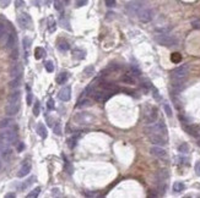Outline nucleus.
I'll use <instances>...</instances> for the list:
<instances>
[{"instance_id": "58", "label": "nucleus", "mask_w": 200, "mask_h": 198, "mask_svg": "<svg viewBox=\"0 0 200 198\" xmlns=\"http://www.w3.org/2000/svg\"><path fill=\"white\" fill-rule=\"evenodd\" d=\"M198 146H199V147H200V136H199V137H198Z\"/></svg>"}, {"instance_id": "33", "label": "nucleus", "mask_w": 200, "mask_h": 198, "mask_svg": "<svg viewBox=\"0 0 200 198\" xmlns=\"http://www.w3.org/2000/svg\"><path fill=\"white\" fill-rule=\"evenodd\" d=\"M39 192H41V187H36V188H34L33 191H31L29 195H27V197H29V198H36V197H38Z\"/></svg>"}, {"instance_id": "25", "label": "nucleus", "mask_w": 200, "mask_h": 198, "mask_svg": "<svg viewBox=\"0 0 200 198\" xmlns=\"http://www.w3.org/2000/svg\"><path fill=\"white\" fill-rule=\"evenodd\" d=\"M45 55V50L41 48V47H38V48H36V50H34V57L37 59V60H39V59H42L43 57Z\"/></svg>"}, {"instance_id": "30", "label": "nucleus", "mask_w": 200, "mask_h": 198, "mask_svg": "<svg viewBox=\"0 0 200 198\" xmlns=\"http://www.w3.org/2000/svg\"><path fill=\"white\" fill-rule=\"evenodd\" d=\"M129 75H131L133 77H139V76L141 75V72H140V70H139L136 66H134V65H133V66L130 67V72H129Z\"/></svg>"}, {"instance_id": "19", "label": "nucleus", "mask_w": 200, "mask_h": 198, "mask_svg": "<svg viewBox=\"0 0 200 198\" xmlns=\"http://www.w3.org/2000/svg\"><path fill=\"white\" fill-rule=\"evenodd\" d=\"M15 43H16V37H15L14 33H10L8 36V38H6V44L5 45H6L8 49H14Z\"/></svg>"}, {"instance_id": "3", "label": "nucleus", "mask_w": 200, "mask_h": 198, "mask_svg": "<svg viewBox=\"0 0 200 198\" xmlns=\"http://www.w3.org/2000/svg\"><path fill=\"white\" fill-rule=\"evenodd\" d=\"M155 41L163 47H174L178 44V41L172 36H168L167 33H157L155 36Z\"/></svg>"}, {"instance_id": "43", "label": "nucleus", "mask_w": 200, "mask_h": 198, "mask_svg": "<svg viewBox=\"0 0 200 198\" xmlns=\"http://www.w3.org/2000/svg\"><path fill=\"white\" fill-rule=\"evenodd\" d=\"M54 7H55V10H58V11H61V10H63V5H61L60 0H54Z\"/></svg>"}, {"instance_id": "40", "label": "nucleus", "mask_w": 200, "mask_h": 198, "mask_svg": "<svg viewBox=\"0 0 200 198\" xmlns=\"http://www.w3.org/2000/svg\"><path fill=\"white\" fill-rule=\"evenodd\" d=\"M5 34H6V27L4 23H0V39L4 38Z\"/></svg>"}, {"instance_id": "11", "label": "nucleus", "mask_w": 200, "mask_h": 198, "mask_svg": "<svg viewBox=\"0 0 200 198\" xmlns=\"http://www.w3.org/2000/svg\"><path fill=\"white\" fill-rule=\"evenodd\" d=\"M58 97H59L60 100H63V101H68V100H70V98H71V88H70L69 86L63 87V88L60 89V92H59Z\"/></svg>"}, {"instance_id": "37", "label": "nucleus", "mask_w": 200, "mask_h": 198, "mask_svg": "<svg viewBox=\"0 0 200 198\" xmlns=\"http://www.w3.org/2000/svg\"><path fill=\"white\" fill-rule=\"evenodd\" d=\"M90 104H91V101H90L88 99H84V100H80V101H79V104H77V108L87 106V105H90Z\"/></svg>"}, {"instance_id": "21", "label": "nucleus", "mask_w": 200, "mask_h": 198, "mask_svg": "<svg viewBox=\"0 0 200 198\" xmlns=\"http://www.w3.org/2000/svg\"><path fill=\"white\" fill-rule=\"evenodd\" d=\"M68 78H69V75H68V72H60L59 75L57 76V83L59 85H63V83H65L66 81H68Z\"/></svg>"}, {"instance_id": "20", "label": "nucleus", "mask_w": 200, "mask_h": 198, "mask_svg": "<svg viewBox=\"0 0 200 198\" xmlns=\"http://www.w3.org/2000/svg\"><path fill=\"white\" fill-rule=\"evenodd\" d=\"M11 156V149L9 147H6V144H3V147H0V158H9Z\"/></svg>"}, {"instance_id": "22", "label": "nucleus", "mask_w": 200, "mask_h": 198, "mask_svg": "<svg viewBox=\"0 0 200 198\" xmlns=\"http://www.w3.org/2000/svg\"><path fill=\"white\" fill-rule=\"evenodd\" d=\"M14 124V120L13 119H3L0 120V128H9L11 125Z\"/></svg>"}, {"instance_id": "26", "label": "nucleus", "mask_w": 200, "mask_h": 198, "mask_svg": "<svg viewBox=\"0 0 200 198\" xmlns=\"http://www.w3.org/2000/svg\"><path fill=\"white\" fill-rule=\"evenodd\" d=\"M20 85H21V76H18V77H14V80L9 83V86H10V88H13V89H15V88H18L20 87Z\"/></svg>"}, {"instance_id": "60", "label": "nucleus", "mask_w": 200, "mask_h": 198, "mask_svg": "<svg viewBox=\"0 0 200 198\" xmlns=\"http://www.w3.org/2000/svg\"><path fill=\"white\" fill-rule=\"evenodd\" d=\"M65 1H69V0H65Z\"/></svg>"}, {"instance_id": "23", "label": "nucleus", "mask_w": 200, "mask_h": 198, "mask_svg": "<svg viewBox=\"0 0 200 198\" xmlns=\"http://www.w3.org/2000/svg\"><path fill=\"white\" fill-rule=\"evenodd\" d=\"M120 81L122 82H124V83H128V85H134L135 83V78L131 76V75H124V76H122V78H120Z\"/></svg>"}, {"instance_id": "49", "label": "nucleus", "mask_w": 200, "mask_h": 198, "mask_svg": "<svg viewBox=\"0 0 200 198\" xmlns=\"http://www.w3.org/2000/svg\"><path fill=\"white\" fill-rule=\"evenodd\" d=\"M152 93H154V97H155V99H157V100H160L161 99V97H160V94H158L157 89L156 88H152Z\"/></svg>"}, {"instance_id": "38", "label": "nucleus", "mask_w": 200, "mask_h": 198, "mask_svg": "<svg viewBox=\"0 0 200 198\" xmlns=\"http://www.w3.org/2000/svg\"><path fill=\"white\" fill-rule=\"evenodd\" d=\"M33 115H34V116H38V115H39V101H38V100L36 101V104H34V106H33Z\"/></svg>"}, {"instance_id": "8", "label": "nucleus", "mask_w": 200, "mask_h": 198, "mask_svg": "<svg viewBox=\"0 0 200 198\" xmlns=\"http://www.w3.org/2000/svg\"><path fill=\"white\" fill-rule=\"evenodd\" d=\"M147 137H149L150 142L154 143L155 146H165V144H167V141H168L167 137H163L161 135H155V133L147 135Z\"/></svg>"}, {"instance_id": "34", "label": "nucleus", "mask_w": 200, "mask_h": 198, "mask_svg": "<svg viewBox=\"0 0 200 198\" xmlns=\"http://www.w3.org/2000/svg\"><path fill=\"white\" fill-rule=\"evenodd\" d=\"M178 151H179V153L186 154V153H188V151H189V146H188L187 143H183V144H181V146L178 147Z\"/></svg>"}, {"instance_id": "59", "label": "nucleus", "mask_w": 200, "mask_h": 198, "mask_svg": "<svg viewBox=\"0 0 200 198\" xmlns=\"http://www.w3.org/2000/svg\"><path fill=\"white\" fill-rule=\"evenodd\" d=\"M45 1H47V4H49V1H50V0H45Z\"/></svg>"}, {"instance_id": "27", "label": "nucleus", "mask_w": 200, "mask_h": 198, "mask_svg": "<svg viewBox=\"0 0 200 198\" xmlns=\"http://www.w3.org/2000/svg\"><path fill=\"white\" fill-rule=\"evenodd\" d=\"M72 55L75 59H79V60H81V59H84L86 55V53L84 50H81V49H75L74 52H72Z\"/></svg>"}, {"instance_id": "31", "label": "nucleus", "mask_w": 200, "mask_h": 198, "mask_svg": "<svg viewBox=\"0 0 200 198\" xmlns=\"http://www.w3.org/2000/svg\"><path fill=\"white\" fill-rule=\"evenodd\" d=\"M34 180H36V177H34V176H31L27 181H25L24 184L21 185V187H20V188H21V190H25V188H27L29 186H31V185L33 184V181H34Z\"/></svg>"}, {"instance_id": "52", "label": "nucleus", "mask_w": 200, "mask_h": 198, "mask_svg": "<svg viewBox=\"0 0 200 198\" xmlns=\"http://www.w3.org/2000/svg\"><path fill=\"white\" fill-rule=\"evenodd\" d=\"M25 149V144L24 143H18V146H17V152H22Z\"/></svg>"}, {"instance_id": "54", "label": "nucleus", "mask_w": 200, "mask_h": 198, "mask_svg": "<svg viewBox=\"0 0 200 198\" xmlns=\"http://www.w3.org/2000/svg\"><path fill=\"white\" fill-rule=\"evenodd\" d=\"M195 172H197V174L200 176V161L195 164Z\"/></svg>"}, {"instance_id": "39", "label": "nucleus", "mask_w": 200, "mask_h": 198, "mask_svg": "<svg viewBox=\"0 0 200 198\" xmlns=\"http://www.w3.org/2000/svg\"><path fill=\"white\" fill-rule=\"evenodd\" d=\"M53 130H54V133H55V135H58V136H60V135H61V126H60V124H59V122L55 124V126L53 127Z\"/></svg>"}, {"instance_id": "57", "label": "nucleus", "mask_w": 200, "mask_h": 198, "mask_svg": "<svg viewBox=\"0 0 200 198\" xmlns=\"http://www.w3.org/2000/svg\"><path fill=\"white\" fill-rule=\"evenodd\" d=\"M5 197L6 198H14V197H16V195H15V193H8Z\"/></svg>"}, {"instance_id": "15", "label": "nucleus", "mask_w": 200, "mask_h": 198, "mask_svg": "<svg viewBox=\"0 0 200 198\" xmlns=\"http://www.w3.org/2000/svg\"><path fill=\"white\" fill-rule=\"evenodd\" d=\"M20 98H21V92L20 91H14L9 94L8 97V101L9 103H18L20 101Z\"/></svg>"}, {"instance_id": "17", "label": "nucleus", "mask_w": 200, "mask_h": 198, "mask_svg": "<svg viewBox=\"0 0 200 198\" xmlns=\"http://www.w3.org/2000/svg\"><path fill=\"white\" fill-rule=\"evenodd\" d=\"M146 120H147L149 124H152V122H155V121L157 120V109H156V108H151L150 113L147 114Z\"/></svg>"}, {"instance_id": "1", "label": "nucleus", "mask_w": 200, "mask_h": 198, "mask_svg": "<svg viewBox=\"0 0 200 198\" xmlns=\"http://www.w3.org/2000/svg\"><path fill=\"white\" fill-rule=\"evenodd\" d=\"M145 132H146V135H152V133H155V135H161V136H163V137H167V127H166V125L162 122V121H160V122H152L151 125H149L147 127L145 128ZM168 138V137H167Z\"/></svg>"}, {"instance_id": "35", "label": "nucleus", "mask_w": 200, "mask_h": 198, "mask_svg": "<svg viewBox=\"0 0 200 198\" xmlns=\"http://www.w3.org/2000/svg\"><path fill=\"white\" fill-rule=\"evenodd\" d=\"M44 67H45V70L48 71V72H53V71H54V64H53V61H45Z\"/></svg>"}, {"instance_id": "50", "label": "nucleus", "mask_w": 200, "mask_h": 198, "mask_svg": "<svg viewBox=\"0 0 200 198\" xmlns=\"http://www.w3.org/2000/svg\"><path fill=\"white\" fill-rule=\"evenodd\" d=\"M24 4H25V2H24L22 0H16V1H15V6H16V7H21V6H24Z\"/></svg>"}, {"instance_id": "9", "label": "nucleus", "mask_w": 200, "mask_h": 198, "mask_svg": "<svg viewBox=\"0 0 200 198\" xmlns=\"http://www.w3.org/2000/svg\"><path fill=\"white\" fill-rule=\"evenodd\" d=\"M150 153H151V156H156L158 159H166V158H167V152H166L161 146H154V147H151Z\"/></svg>"}, {"instance_id": "4", "label": "nucleus", "mask_w": 200, "mask_h": 198, "mask_svg": "<svg viewBox=\"0 0 200 198\" xmlns=\"http://www.w3.org/2000/svg\"><path fill=\"white\" fill-rule=\"evenodd\" d=\"M189 73V66L182 65L172 71V80H186Z\"/></svg>"}, {"instance_id": "24", "label": "nucleus", "mask_w": 200, "mask_h": 198, "mask_svg": "<svg viewBox=\"0 0 200 198\" xmlns=\"http://www.w3.org/2000/svg\"><path fill=\"white\" fill-rule=\"evenodd\" d=\"M37 133H38L42 138H45V137H47L48 132H47V128H45V126H44L43 124H38V126H37Z\"/></svg>"}, {"instance_id": "18", "label": "nucleus", "mask_w": 200, "mask_h": 198, "mask_svg": "<svg viewBox=\"0 0 200 198\" xmlns=\"http://www.w3.org/2000/svg\"><path fill=\"white\" fill-rule=\"evenodd\" d=\"M21 73H22V66L20 64H15L10 71L11 77H18V76H21Z\"/></svg>"}, {"instance_id": "13", "label": "nucleus", "mask_w": 200, "mask_h": 198, "mask_svg": "<svg viewBox=\"0 0 200 198\" xmlns=\"http://www.w3.org/2000/svg\"><path fill=\"white\" fill-rule=\"evenodd\" d=\"M183 128H184V131H186L187 133H189L190 136H193V137H199L200 136V127L198 126H194V125H183Z\"/></svg>"}, {"instance_id": "16", "label": "nucleus", "mask_w": 200, "mask_h": 198, "mask_svg": "<svg viewBox=\"0 0 200 198\" xmlns=\"http://www.w3.org/2000/svg\"><path fill=\"white\" fill-rule=\"evenodd\" d=\"M103 89L104 91H108L109 93H112V94H114L117 92H119V87L114 83H109V82H107V83H103Z\"/></svg>"}, {"instance_id": "56", "label": "nucleus", "mask_w": 200, "mask_h": 198, "mask_svg": "<svg viewBox=\"0 0 200 198\" xmlns=\"http://www.w3.org/2000/svg\"><path fill=\"white\" fill-rule=\"evenodd\" d=\"M17 54H18V53H17V49H15L14 52H13V55H11V57H13V59H17Z\"/></svg>"}, {"instance_id": "10", "label": "nucleus", "mask_w": 200, "mask_h": 198, "mask_svg": "<svg viewBox=\"0 0 200 198\" xmlns=\"http://www.w3.org/2000/svg\"><path fill=\"white\" fill-rule=\"evenodd\" d=\"M111 96H112V93H109L108 91H104V89L98 91V92H93V99L97 101H106L111 98Z\"/></svg>"}, {"instance_id": "32", "label": "nucleus", "mask_w": 200, "mask_h": 198, "mask_svg": "<svg viewBox=\"0 0 200 198\" xmlns=\"http://www.w3.org/2000/svg\"><path fill=\"white\" fill-rule=\"evenodd\" d=\"M171 60H172V62L178 64V62H181V60H182V55H181L179 53H173L171 55Z\"/></svg>"}, {"instance_id": "51", "label": "nucleus", "mask_w": 200, "mask_h": 198, "mask_svg": "<svg viewBox=\"0 0 200 198\" xmlns=\"http://www.w3.org/2000/svg\"><path fill=\"white\" fill-rule=\"evenodd\" d=\"M68 142H69V147H70V148H74V147H75V143H76V140H75V138H70Z\"/></svg>"}, {"instance_id": "48", "label": "nucleus", "mask_w": 200, "mask_h": 198, "mask_svg": "<svg viewBox=\"0 0 200 198\" xmlns=\"http://www.w3.org/2000/svg\"><path fill=\"white\" fill-rule=\"evenodd\" d=\"M106 5L108 7H113L115 5V0H106Z\"/></svg>"}, {"instance_id": "45", "label": "nucleus", "mask_w": 200, "mask_h": 198, "mask_svg": "<svg viewBox=\"0 0 200 198\" xmlns=\"http://www.w3.org/2000/svg\"><path fill=\"white\" fill-rule=\"evenodd\" d=\"M87 1H88V0H76V6H77V7L85 6L86 4H87Z\"/></svg>"}, {"instance_id": "6", "label": "nucleus", "mask_w": 200, "mask_h": 198, "mask_svg": "<svg viewBox=\"0 0 200 198\" xmlns=\"http://www.w3.org/2000/svg\"><path fill=\"white\" fill-rule=\"evenodd\" d=\"M17 22H18V25L22 27V28H31V26H32V18H31V16L29 14H21L18 17H17Z\"/></svg>"}, {"instance_id": "53", "label": "nucleus", "mask_w": 200, "mask_h": 198, "mask_svg": "<svg viewBox=\"0 0 200 198\" xmlns=\"http://www.w3.org/2000/svg\"><path fill=\"white\" fill-rule=\"evenodd\" d=\"M192 25H193L194 28H200V21H193Z\"/></svg>"}, {"instance_id": "36", "label": "nucleus", "mask_w": 200, "mask_h": 198, "mask_svg": "<svg viewBox=\"0 0 200 198\" xmlns=\"http://www.w3.org/2000/svg\"><path fill=\"white\" fill-rule=\"evenodd\" d=\"M163 109H165V113L167 114V116L168 117H171L172 116V109H171V106H170V104H163Z\"/></svg>"}, {"instance_id": "55", "label": "nucleus", "mask_w": 200, "mask_h": 198, "mask_svg": "<svg viewBox=\"0 0 200 198\" xmlns=\"http://www.w3.org/2000/svg\"><path fill=\"white\" fill-rule=\"evenodd\" d=\"M27 104H29V105L32 104V94H31V93L27 94Z\"/></svg>"}, {"instance_id": "12", "label": "nucleus", "mask_w": 200, "mask_h": 198, "mask_svg": "<svg viewBox=\"0 0 200 198\" xmlns=\"http://www.w3.org/2000/svg\"><path fill=\"white\" fill-rule=\"evenodd\" d=\"M18 110H20V101L18 103H9L5 106V113L8 114L9 116H13L15 114H17Z\"/></svg>"}, {"instance_id": "29", "label": "nucleus", "mask_w": 200, "mask_h": 198, "mask_svg": "<svg viewBox=\"0 0 200 198\" xmlns=\"http://www.w3.org/2000/svg\"><path fill=\"white\" fill-rule=\"evenodd\" d=\"M184 187H186V186H184L183 182H174V185H173V191L178 193V192H182V191L184 190Z\"/></svg>"}, {"instance_id": "28", "label": "nucleus", "mask_w": 200, "mask_h": 198, "mask_svg": "<svg viewBox=\"0 0 200 198\" xmlns=\"http://www.w3.org/2000/svg\"><path fill=\"white\" fill-rule=\"evenodd\" d=\"M58 48L60 50H63V52H66V50L70 49V45H69V43L65 42V41H60V42L58 43Z\"/></svg>"}, {"instance_id": "5", "label": "nucleus", "mask_w": 200, "mask_h": 198, "mask_svg": "<svg viewBox=\"0 0 200 198\" xmlns=\"http://www.w3.org/2000/svg\"><path fill=\"white\" fill-rule=\"evenodd\" d=\"M138 17H139L140 22H143V23H147V22H150V21L152 20V17H154V12H152V10H151L150 7H145V6H144L143 9L139 11Z\"/></svg>"}, {"instance_id": "44", "label": "nucleus", "mask_w": 200, "mask_h": 198, "mask_svg": "<svg viewBox=\"0 0 200 198\" xmlns=\"http://www.w3.org/2000/svg\"><path fill=\"white\" fill-rule=\"evenodd\" d=\"M47 108H48L49 110H53V109H54V100H53V99H49V100H48Z\"/></svg>"}, {"instance_id": "46", "label": "nucleus", "mask_w": 200, "mask_h": 198, "mask_svg": "<svg viewBox=\"0 0 200 198\" xmlns=\"http://www.w3.org/2000/svg\"><path fill=\"white\" fill-rule=\"evenodd\" d=\"M22 43H24L25 49H26V48H29V45H31V39H29V38H24Z\"/></svg>"}, {"instance_id": "42", "label": "nucleus", "mask_w": 200, "mask_h": 198, "mask_svg": "<svg viewBox=\"0 0 200 198\" xmlns=\"http://www.w3.org/2000/svg\"><path fill=\"white\" fill-rule=\"evenodd\" d=\"M55 31V21L53 18H49V32Z\"/></svg>"}, {"instance_id": "47", "label": "nucleus", "mask_w": 200, "mask_h": 198, "mask_svg": "<svg viewBox=\"0 0 200 198\" xmlns=\"http://www.w3.org/2000/svg\"><path fill=\"white\" fill-rule=\"evenodd\" d=\"M10 4V0H0V7H6Z\"/></svg>"}, {"instance_id": "14", "label": "nucleus", "mask_w": 200, "mask_h": 198, "mask_svg": "<svg viewBox=\"0 0 200 198\" xmlns=\"http://www.w3.org/2000/svg\"><path fill=\"white\" fill-rule=\"evenodd\" d=\"M31 168H32L31 163H29V161H25V163L22 164V166L20 168V170H18L17 176H18V177H25V176H27L29 172H31Z\"/></svg>"}, {"instance_id": "41", "label": "nucleus", "mask_w": 200, "mask_h": 198, "mask_svg": "<svg viewBox=\"0 0 200 198\" xmlns=\"http://www.w3.org/2000/svg\"><path fill=\"white\" fill-rule=\"evenodd\" d=\"M93 71H95V67H93V66H88V67H86L85 69L84 73H85L86 76H91V75L93 73Z\"/></svg>"}, {"instance_id": "61", "label": "nucleus", "mask_w": 200, "mask_h": 198, "mask_svg": "<svg viewBox=\"0 0 200 198\" xmlns=\"http://www.w3.org/2000/svg\"><path fill=\"white\" fill-rule=\"evenodd\" d=\"M0 165H1V164H0Z\"/></svg>"}, {"instance_id": "7", "label": "nucleus", "mask_w": 200, "mask_h": 198, "mask_svg": "<svg viewBox=\"0 0 200 198\" xmlns=\"http://www.w3.org/2000/svg\"><path fill=\"white\" fill-rule=\"evenodd\" d=\"M143 7L144 4L141 1H133V2H129L127 5V11L131 15H138Z\"/></svg>"}, {"instance_id": "2", "label": "nucleus", "mask_w": 200, "mask_h": 198, "mask_svg": "<svg viewBox=\"0 0 200 198\" xmlns=\"http://www.w3.org/2000/svg\"><path fill=\"white\" fill-rule=\"evenodd\" d=\"M16 138H17V135L15 131L10 128H1L0 131V143L1 144L10 146L14 142H16Z\"/></svg>"}]
</instances>
